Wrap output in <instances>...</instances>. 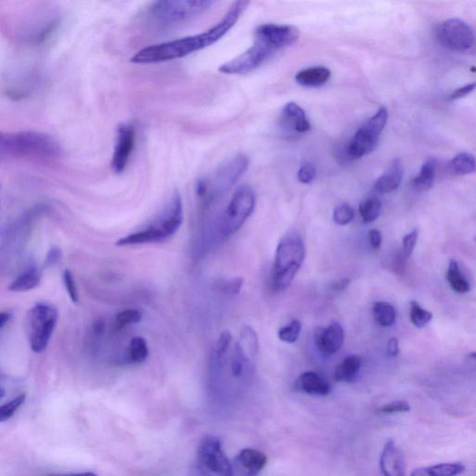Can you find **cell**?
Here are the masks:
<instances>
[{
    "mask_svg": "<svg viewBox=\"0 0 476 476\" xmlns=\"http://www.w3.org/2000/svg\"><path fill=\"white\" fill-rule=\"evenodd\" d=\"M331 72L324 66H314L301 70L296 75L295 79L304 87H320L329 82Z\"/></svg>",
    "mask_w": 476,
    "mask_h": 476,
    "instance_id": "obj_20",
    "label": "cell"
},
{
    "mask_svg": "<svg viewBox=\"0 0 476 476\" xmlns=\"http://www.w3.org/2000/svg\"><path fill=\"white\" fill-rule=\"evenodd\" d=\"M316 170L313 164L307 163L301 166L298 171L297 178L301 184H308L312 183L316 178Z\"/></svg>",
    "mask_w": 476,
    "mask_h": 476,
    "instance_id": "obj_39",
    "label": "cell"
},
{
    "mask_svg": "<svg viewBox=\"0 0 476 476\" xmlns=\"http://www.w3.org/2000/svg\"><path fill=\"white\" fill-rule=\"evenodd\" d=\"M451 173L456 175H468L476 171V160L469 153H460L449 163Z\"/></svg>",
    "mask_w": 476,
    "mask_h": 476,
    "instance_id": "obj_27",
    "label": "cell"
},
{
    "mask_svg": "<svg viewBox=\"0 0 476 476\" xmlns=\"http://www.w3.org/2000/svg\"><path fill=\"white\" fill-rule=\"evenodd\" d=\"M368 239L372 248L374 249L381 248L382 241L381 231L377 230V229H372V230L368 231Z\"/></svg>",
    "mask_w": 476,
    "mask_h": 476,
    "instance_id": "obj_44",
    "label": "cell"
},
{
    "mask_svg": "<svg viewBox=\"0 0 476 476\" xmlns=\"http://www.w3.org/2000/svg\"><path fill=\"white\" fill-rule=\"evenodd\" d=\"M61 145L51 135L38 131L2 134L0 155L2 160H23L53 163L62 157Z\"/></svg>",
    "mask_w": 476,
    "mask_h": 476,
    "instance_id": "obj_3",
    "label": "cell"
},
{
    "mask_svg": "<svg viewBox=\"0 0 476 476\" xmlns=\"http://www.w3.org/2000/svg\"><path fill=\"white\" fill-rule=\"evenodd\" d=\"M379 467L384 476H405L407 466L404 454L394 440L385 444L379 458Z\"/></svg>",
    "mask_w": 476,
    "mask_h": 476,
    "instance_id": "obj_15",
    "label": "cell"
},
{
    "mask_svg": "<svg viewBox=\"0 0 476 476\" xmlns=\"http://www.w3.org/2000/svg\"><path fill=\"white\" fill-rule=\"evenodd\" d=\"M362 365V358L358 355H351L345 358L342 363L337 366L334 372V379L336 381L350 382L358 376Z\"/></svg>",
    "mask_w": 476,
    "mask_h": 476,
    "instance_id": "obj_23",
    "label": "cell"
},
{
    "mask_svg": "<svg viewBox=\"0 0 476 476\" xmlns=\"http://www.w3.org/2000/svg\"><path fill=\"white\" fill-rule=\"evenodd\" d=\"M249 5V1H242V0L234 2L225 17L205 32L148 46L147 48L140 49L135 55L131 57V61L139 64H158V62L184 58L196 51L208 48L220 40L230 31L231 28L235 27Z\"/></svg>",
    "mask_w": 476,
    "mask_h": 476,
    "instance_id": "obj_1",
    "label": "cell"
},
{
    "mask_svg": "<svg viewBox=\"0 0 476 476\" xmlns=\"http://www.w3.org/2000/svg\"><path fill=\"white\" fill-rule=\"evenodd\" d=\"M48 476H99L95 473L90 472L77 473H67V475H51Z\"/></svg>",
    "mask_w": 476,
    "mask_h": 476,
    "instance_id": "obj_50",
    "label": "cell"
},
{
    "mask_svg": "<svg viewBox=\"0 0 476 476\" xmlns=\"http://www.w3.org/2000/svg\"><path fill=\"white\" fill-rule=\"evenodd\" d=\"M350 283V278H342V279L335 281L330 288H331V290L335 291V292H340V291H343L349 287Z\"/></svg>",
    "mask_w": 476,
    "mask_h": 476,
    "instance_id": "obj_46",
    "label": "cell"
},
{
    "mask_svg": "<svg viewBox=\"0 0 476 476\" xmlns=\"http://www.w3.org/2000/svg\"><path fill=\"white\" fill-rule=\"evenodd\" d=\"M27 399V394H21L18 397L14 398V399L10 400V402L6 403V404L2 405L0 408V421L4 423L12 418V416L15 414V412L21 408V405H23Z\"/></svg>",
    "mask_w": 476,
    "mask_h": 476,
    "instance_id": "obj_34",
    "label": "cell"
},
{
    "mask_svg": "<svg viewBox=\"0 0 476 476\" xmlns=\"http://www.w3.org/2000/svg\"><path fill=\"white\" fill-rule=\"evenodd\" d=\"M314 343L323 355H335L345 343V331L339 322H331L327 327H317L314 331Z\"/></svg>",
    "mask_w": 476,
    "mask_h": 476,
    "instance_id": "obj_13",
    "label": "cell"
},
{
    "mask_svg": "<svg viewBox=\"0 0 476 476\" xmlns=\"http://www.w3.org/2000/svg\"><path fill=\"white\" fill-rule=\"evenodd\" d=\"M403 166L399 160L392 161L381 176L374 184V190L379 194H389L399 187L403 179Z\"/></svg>",
    "mask_w": 476,
    "mask_h": 476,
    "instance_id": "obj_18",
    "label": "cell"
},
{
    "mask_svg": "<svg viewBox=\"0 0 476 476\" xmlns=\"http://www.w3.org/2000/svg\"><path fill=\"white\" fill-rule=\"evenodd\" d=\"M301 331V322L297 319H294L288 326L281 327L278 330V338L282 342L287 343H294L297 342Z\"/></svg>",
    "mask_w": 476,
    "mask_h": 476,
    "instance_id": "obj_33",
    "label": "cell"
},
{
    "mask_svg": "<svg viewBox=\"0 0 476 476\" xmlns=\"http://www.w3.org/2000/svg\"><path fill=\"white\" fill-rule=\"evenodd\" d=\"M410 410V405L405 401H394L384 405L379 408V411L384 414H394V413L408 412Z\"/></svg>",
    "mask_w": 476,
    "mask_h": 476,
    "instance_id": "obj_41",
    "label": "cell"
},
{
    "mask_svg": "<svg viewBox=\"0 0 476 476\" xmlns=\"http://www.w3.org/2000/svg\"><path fill=\"white\" fill-rule=\"evenodd\" d=\"M418 229H414L410 234L405 235L403 238V253L405 257H410L418 241Z\"/></svg>",
    "mask_w": 476,
    "mask_h": 476,
    "instance_id": "obj_40",
    "label": "cell"
},
{
    "mask_svg": "<svg viewBox=\"0 0 476 476\" xmlns=\"http://www.w3.org/2000/svg\"><path fill=\"white\" fill-rule=\"evenodd\" d=\"M255 204L256 197L251 187L243 186L236 190L223 213L220 228L223 238L233 236L243 226L253 212Z\"/></svg>",
    "mask_w": 476,
    "mask_h": 476,
    "instance_id": "obj_8",
    "label": "cell"
},
{
    "mask_svg": "<svg viewBox=\"0 0 476 476\" xmlns=\"http://www.w3.org/2000/svg\"><path fill=\"white\" fill-rule=\"evenodd\" d=\"M475 88L476 83H471V84L465 85L462 88H457V90L452 92V95H450L449 100L456 101L459 100V99L465 97V96H467L468 95H470L471 92H473Z\"/></svg>",
    "mask_w": 476,
    "mask_h": 476,
    "instance_id": "obj_43",
    "label": "cell"
},
{
    "mask_svg": "<svg viewBox=\"0 0 476 476\" xmlns=\"http://www.w3.org/2000/svg\"><path fill=\"white\" fill-rule=\"evenodd\" d=\"M355 218L353 209L348 204L337 205L333 210V221L337 225L345 226L349 225Z\"/></svg>",
    "mask_w": 476,
    "mask_h": 476,
    "instance_id": "obj_35",
    "label": "cell"
},
{
    "mask_svg": "<svg viewBox=\"0 0 476 476\" xmlns=\"http://www.w3.org/2000/svg\"><path fill=\"white\" fill-rule=\"evenodd\" d=\"M267 464V457L259 450L242 449L233 462L234 476H257Z\"/></svg>",
    "mask_w": 476,
    "mask_h": 476,
    "instance_id": "obj_14",
    "label": "cell"
},
{
    "mask_svg": "<svg viewBox=\"0 0 476 476\" xmlns=\"http://www.w3.org/2000/svg\"><path fill=\"white\" fill-rule=\"evenodd\" d=\"M447 280L449 281L452 290L456 291L457 293L465 294L471 290L469 283L460 272L459 264L454 260L449 262V269L447 272Z\"/></svg>",
    "mask_w": 476,
    "mask_h": 476,
    "instance_id": "obj_28",
    "label": "cell"
},
{
    "mask_svg": "<svg viewBox=\"0 0 476 476\" xmlns=\"http://www.w3.org/2000/svg\"><path fill=\"white\" fill-rule=\"evenodd\" d=\"M10 318H12V314L8 313V312H2L0 314V329H3L5 325L8 324Z\"/></svg>",
    "mask_w": 476,
    "mask_h": 476,
    "instance_id": "obj_49",
    "label": "cell"
},
{
    "mask_svg": "<svg viewBox=\"0 0 476 476\" xmlns=\"http://www.w3.org/2000/svg\"><path fill=\"white\" fill-rule=\"evenodd\" d=\"M300 31L293 25L266 23L257 28L253 45L245 53L220 66L218 71L227 75H246L259 68L280 49L295 43Z\"/></svg>",
    "mask_w": 476,
    "mask_h": 476,
    "instance_id": "obj_2",
    "label": "cell"
},
{
    "mask_svg": "<svg viewBox=\"0 0 476 476\" xmlns=\"http://www.w3.org/2000/svg\"><path fill=\"white\" fill-rule=\"evenodd\" d=\"M372 312L375 321L381 327L392 326L397 319V312L394 306L385 301H377L374 303Z\"/></svg>",
    "mask_w": 476,
    "mask_h": 476,
    "instance_id": "obj_29",
    "label": "cell"
},
{
    "mask_svg": "<svg viewBox=\"0 0 476 476\" xmlns=\"http://www.w3.org/2000/svg\"><path fill=\"white\" fill-rule=\"evenodd\" d=\"M410 320L412 324L415 327L421 329V327H425L426 325L433 319V314L430 312L426 311L423 307L417 303V301H412L410 303Z\"/></svg>",
    "mask_w": 476,
    "mask_h": 476,
    "instance_id": "obj_32",
    "label": "cell"
},
{
    "mask_svg": "<svg viewBox=\"0 0 476 476\" xmlns=\"http://www.w3.org/2000/svg\"><path fill=\"white\" fill-rule=\"evenodd\" d=\"M231 340H233V336L228 330H225L221 333L220 337L218 338L217 342H215L214 347H213V358L215 359L222 358L225 355L226 351L228 350Z\"/></svg>",
    "mask_w": 476,
    "mask_h": 476,
    "instance_id": "obj_37",
    "label": "cell"
},
{
    "mask_svg": "<svg viewBox=\"0 0 476 476\" xmlns=\"http://www.w3.org/2000/svg\"><path fill=\"white\" fill-rule=\"evenodd\" d=\"M129 358L134 363H142L147 360L148 353V346L147 340L142 337H135L129 342Z\"/></svg>",
    "mask_w": 476,
    "mask_h": 476,
    "instance_id": "obj_31",
    "label": "cell"
},
{
    "mask_svg": "<svg viewBox=\"0 0 476 476\" xmlns=\"http://www.w3.org/2000/svg\"><path fill=\"white\" fill-rule=\"evenodd\" d=\"M190 476H234L233 465L223 452L220 439L212 436L202 439Z\"/></svg>",
    "mask_w": 476,
    "mask_h": 476,
    "instance_id": "obj_6",
    "label": "cell"
},
{
    "mask_svg": "<svg viewBox=\"0 0 476 476\" xmlns=\"http://www.w3.org/2000/svg\"><path fill=\"white\" fill-rule=\"evenodd\" d=\"M437 162L434 158H430L421 166L420 173L412 179V186L418 191H427L433 186L436 178Z\"/></svg>",
    "mask_w": 476,
    "mask_h": 476,
    "instance_id": "obj_25",
    "label": "cell"
},
{
    "mask_svg": "<svg viewBox=\"0 0 476 476\" xmlns=\"http://www.w3.org/2000/svg\"><path fill=\"white\" fill-rule=\"evenodd\" d=\"M249 165V158L243 153H239L231 158L212 174V179H205L208 186V194L210 191L216 195L227 191L245 173Z\"/></svg>",
    "mask_w": 476,
    "mask_h": 476,
    "instance_id": "obj_11",
    "label": "cell"
},
{
    "mask_svg": "<svg viewBox=\"0 0 476 476\" xmlns=\"http://www.w3.org/2000/svg\"><path fill=\"white\" fill-rule=\"evenodd\" d=\"M30 346L35 353L46 349L58 321V312L48 304L38 303L30 311Z\"/></svg>",
    "mask_w": 476,
    "mask_h": 476,
    "instance_id": "obj_9",
    "label": "cell"
},
{
    "mask_svg": "<svg viewBox=\"0 0 476 476\" xmlns=\"http://www.w3.org/2000/svg\"><path fill=\"white\" fill-rule=\"evenodd\" d=\"M381 212V200L376 197H371L364 200L359 205V213L365 223H373Z\"/></svg>",
    "mask_w": 476,
    "mask_h": 476,
    "instance_id": "obj_30",
    "label": "cell"
},
{
    "mask_svg": "<svg viewBox=\"0 0 476 476\" xmlns=\"http://www.w3.org/2000/svg\"><path fill=\"white\" fill-rule=\"evenodd\" d=\"M40 281L41 272L36 268H32L12 281L9 286V290L14 292H25L38 287Z\"/></svg>",
    "mask_w": 476,
    "mask_h": 476,
    "instance_id": "obj_26",
    "label": "cell"
},
{
    "mask_svg": "<svg viewBox=\"0 0 476 476\" xmlns=\"http://www.w3.org/2000/svg\"><path fill=\"white\" fill-rule=\"evenodd\" d=\"M296 391L311 395H327L331 391L329 382L322 378L319 374L313 371H307L301 374L294 382Z\"/></svg>",
    "mask_w": 476,
    "mask_h": 476,
    "instance_id": "obj_17",
    "label": "cell"
},
{
    "mask_svg": "<svg viewBox=\"0 0 476 476\" xmlns=\"http://www.w3.org/2000/svg\"><path fill=\"white\" fill-rule=\"evenodd\" d=\"M164 239L165 238H164L162 231H160V228H150L131 234V235L119 239L116 241V246L140 245V244L152 243V242L161 241Z\"/></svg>",
    "mask_w": 476,
    "mask_h": 476,
    "instance_id": "obj_24",
    "label": "cell"
},
{
    "mask_svg": "<svg viewBox=\"0 0 476 476\" xmlns=\"http://www.w3.org/2000/svg\"><path fill=\"white\" fill-rule=\"evenodd\" d=\"M213 5L210 0H168L153 2L145 12V22L157 29H171L194 19Z\"/></svg>",
    "mask_w": 476,
    "mask_h": 476,
    "instance_id": "obj_5",
    "label": "cell"
},
{
    "mask_svg": "<svg viewBox=\"0 0 476 476\" xmlns=\"http://www.w3.org/2000/svg\"><path fill=\"white\" fill-rule=\"evenodd\" d=\"M388 121V111L379 108L377 113L359 127L347 147L345 148L347 160H358L373 152L379 144V137Z\"/></svg>",
    "mask_w": 476,
    "mask_h": 476,
    "instance_id": "obj_7",
    "label": "cell"
},
{
    "mask_svg": "<svg viewBox=\"0 0 476 476\" xmlns=\"http://www.w3.org/2000/svg\"><path fill=\"white\" fill-rule=\"evenodd\" d=\"M464 363L471 371H476V353H468L465 356Z\"/></svg>",
    "mask_w": 476,
    "mask_h": 476,
    "instance_id": "obj_48",
    "label": "cell"
},
{
    "mask_svg": "<svg viewBox=\"0 0 476 476\" xmlns=\"http://www.w3.org/2000/svg\"><path fill=\"white\" fill-rule=\"evenodd\" d=\"M283 116L290 124L292 129L298 134H304L310 131L311 123L307 118L305 112L298 103L290 101L286 103L283 108Z\"/></svg>",
    "mask_w": 476,
    "mask_h": 476,
    "instance_id": "obj_19",
    "label": "cell"
},
{
    "mask_svg": "<svg viewBox=\"0 0 476 476\" xmlns=\"http://www.w3.org/2000/svg\"><path fill=\"white\" fill-rule=\"evenodd\" d=\"M184 222V208L183 200L179 191L173 192V197L168 205V214L164 218L163 222L160 226V231H162L165 239L168 236L174 235Z\"/></svg>",
    "mask_w": 476,
    "mask_h": 476,
    "instance_id": "obj_16",
    "label": "cell"
},
{
    "mask_svg": "<svg viewBox=\"0 0 476 476\" xmlns=\"http://www.w3.org/2000/svg\"><path fill=\"white\" fill-rule=\"evenodd\" d=\"M305 256V244L297 231H288L280 239L271 271V287L275 292H281L290 287Z\"/></svg>",
    "mask_w": 476,
    "mask_h": 476,
    "instance_id": "obj_4",
    "label": "cell"
},
{
    "mask_svg": "<svg viewBox=\"0 0 476 476\" xmlns=\"http://www.w3.org/2000/svg\"><path fill=\"white\" fill-rule=\"evenodd\" d=\"M61 256L62 253L60 249L53 247V248L51 249V251H49L48 255H47L45 261L46 266H51V265L55 264L56 262H58L59 260L61 259Z\"/></svg>",
    "mask_w": 476,
    "mask_h": 476,
    "instance_id": "obj_45",
    "label": "cell"
},
{
    "mask_svg": "<svg viewBox=\"0 0 476 476\" xmlns=\"http://www.w3.org/2000/svg\"><path fill=\"white\" fill-rule=\"evenodd\" d=\"M64 282L67 292H68L69 297L71 299L73 303H79V291H77V286H75L74 277H73L72 273L70 272L69 270H66L64 273Z\"/></svg>",
    "mask_w": 476,
    "mask_h": 476,
    "instance_id": "obj_38",
    "label": "cell"
},
{
    "mask_svg": "<svg viewBox=\"0 0 476 476\" xmlns=\"http://www.w3.org/2000/svg\"><path fill=\"white\" fill-rule=\"evenodd\" d=\"M142 319V312L134 310V309H129L119 312L116 316V326L118 329H123V327L129 326V325L137 324Z\"/></svg>",
    "mask_w": 476,
    "mask_h": 476,
    "instance_id": "obj_36",
    "label": "cell"
},
{
    "mask_svg": "<svg viewBox=\"0 0 476 476\" xmlns=\"http://www.w3.org/2000/svg\"><path fill=\"white\" fill-rule=\"evenodd\" d=\"M475 241H476V238H475Z\"/></svg>",
    "mask_w": 476,
    "mask_h": 476,
    "instance_id": "obj_51",
    "label": "cell"
},
{
    "mask_svg": "<svg viewBox=\"0 0 476 476\" xmlns=\"http://www.w3.org/2000/svg\"><path fill=\"white\" fill-rule=\"evenodd\" d=\"M244 280L243 277H236L231 278L230 281L225 283V290L226 292L231 294V295H236L240 292L242 288H243Z\"/></svg>",
    "mask_w": 476,
    "mask_h": 476,
    "instance_id": "obj_42",
    "label": "cell"
},
{
    "mask_svg": "<svg viewBox=\"0 0 476 476\" xmlns=\"http://www.w3.org/2000/svg\"><path fill=\"white\" fill-rule=\"evenodd\" d=\"M436 33L439 43L451 51H468L475 42L473 28L460 19L444 21L436 28Z\"/></svg>",
    "mask_w": 476,
    "mask_h": 476,
    "instance_id": "obj_10",
    "label": "cell"
},
{
    "mask_svg": "<svg viewBox=\"0 0 476 476\" xmlns=\"http://www.w3.org/2000/svg\"><path fill=\"white\" fill-rule=\"evenodd\" d=\"M136 144V127L134 124H121L116 132V145L113 158L111 161V168L114 173H123L131 160Z\"/></svg>",
    "mask_w": 476,
    "mask_h": 476,
    "instance_id": "obj_12",
    "label": "cell"
},
{
    "mask_svg": "<svg viewBox=\"0 0 476 476\" xmlns=\"http://www.w3.org/2000/svg\"><path fill=\"white\" fill-rule=\"evenodd\" d=\"M387 353L391 356H397L399 353V345H398L397 338H391L389 340L388 343H387Z\"/></svg>",
    "mask_w": 476,
    "mask_h": 476,
    "instance_id": "obj_47",
    "label": "cell"
},
{
    "mask_svg": "<svg viewBox=\"0 0 476 476\" xmlns=\"http://www.w3.org/2000/svg\"><path fill=\"white\" fill-rule=\"evenodd\" d=\"M244 356L249 361L253 360L258 355L260 343L258 334L251 327L245 326L241 329L239 340L236 343Z\"/></svg>",
    "mask_w": 476,
    "mask_h": 476,
    "instance_id": "obj_22",
    "label": "cell"
},
{
    "mask_svg": "<svg viewBox=\"0 0 476 476\" xmlns=\"http://www.w3.org/2000/svg\"><path fill=\"white\" fill-rule=\"evenodd\" d=\"M464 465L460 462L440 463L433 466L418 468L410 476H458L465 472Z\"/></svg>",
    "mask_w": 476,
    "mask_h": 476,
    "instance_id": "obj_21",
    "label": "cell"
}]
</instances>
